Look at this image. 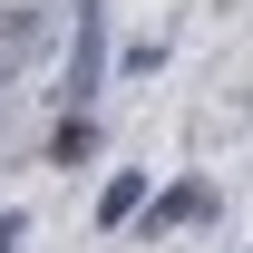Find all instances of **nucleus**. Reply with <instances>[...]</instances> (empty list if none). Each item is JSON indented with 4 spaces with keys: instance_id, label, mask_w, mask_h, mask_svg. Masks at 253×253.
<instances>
[{
    "instance_id": "obj_1",
    "label": "nucleus",
    "mask_w": 253,
    "mask_h": 253,
    "mask_svg": "<svg viewBox=\"0 0 253 253\" xmlns=\"http://www.w3.org/2000/svg\"><path fill=\"white\" fill-rule=\"evenodd\" d=\"M97 30H107V10L97 0H78V49H68V97L97 88Z\"/></svg>"
},
{
    "instance_id": "obj_2",
    "label": "nucleus",
    "mask_w": 253,
    "mask_h": 253,
    "mask_svg": "<svg viewBox=\"0 0 253 253\" xmlns=\"http://www.w3.org/2000/svg\"><path fill=\"white\" fill-rule=\"evenodd\" d=\"M97 156V117L78 107V117H59V136H49V166H88Z\"/></svg>"
},
{
    "instance_id": "obj_3",
    "label": "nucleus",
    "mask_w": 253,
    "mask_h": 253,
    "mask_svg": "<svg viewBox=\"0 0 253 253\" xmlns=\"http://www.w3.org/2000/svg\"><path fill=\"white\" fill-rule=\"evenodd\" d=\"M146 205V175H107V195H97V224H126Z\"/></svg>"
},
{
    "instance_id": "obj_4",
    "label": "nucleus",
    "mask_w": 253,
    "mask_h": 253,
    "mask_svg": "<svg viewBox=\"0 0 253 253\" xmlns=\"http://www.w3.org/2000/svg\"><path fill=\"white\" fill-rule=\"evenodd\" d=\"M185 214H205V185H175L166 205H146V244H156L166 224H185Z\"/></svg>"
},
{
    "instance_id": "obj_5",
    "label": "nucleus",
    "mask_w": 253,
    "mask_h": 253,
    "mask_svg": "<svg viewBox=\"0 0 253 253\" xmlns=\"http://www.w3.org/2000/svg\"><path fill=\"white\" fill-rule=\"evenodd\" d=\"M10 244H20V214H0V253H10Z\"/></svg>"
}]
</instances>
